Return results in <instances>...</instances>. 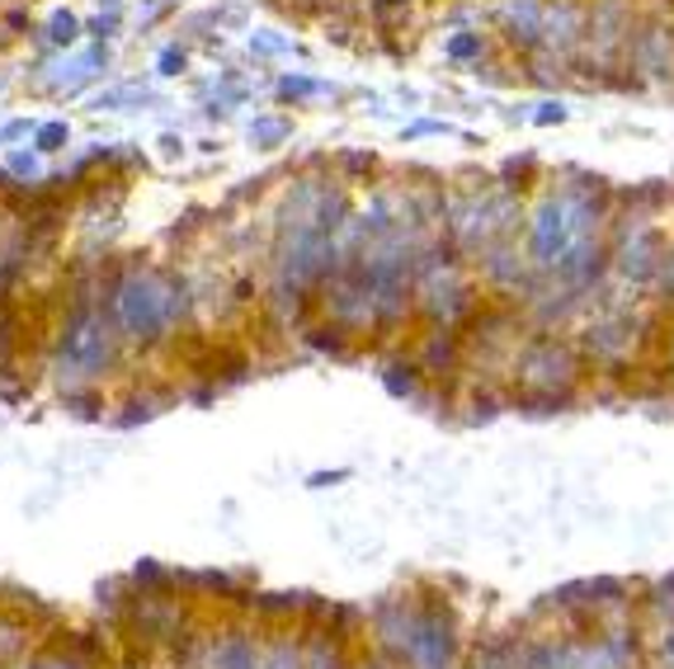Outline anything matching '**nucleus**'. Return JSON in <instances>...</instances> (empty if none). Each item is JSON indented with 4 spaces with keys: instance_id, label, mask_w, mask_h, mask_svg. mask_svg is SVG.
Segmentation results:
<instances>
[{
    "instance_id": "obj_28",
    "label": "nucleus",
    "mask_w": 674,
    "mask_h": 669,
    "mask_svg": "<svg viewBox=\"0 0 674 669\" xmlns=\"http://www.w3.org/2000/svg\"><path fill=\"white\" fill-rule=\"evenodd\" d=\"M39 123L33 118H10V123H0V147H10V142H20V137H29Z\"/></svg>"
},
{
    "instance_id": "obj_14",
    "label": "nucleus",
    "mask_w": 674,
    "mask_h": 669,
    "mask_svg": "<svg viewBox=\"0 0 674 669\" xmlns=\"http://www.w3.org/2000/svg\"><path fill=\"white\" fill-rule=\"evenodd\" d=\"M330 170H335V180L349 184V189H372V184H382L378 174H382V161L372 151H335L330 156Z\"/></svg>"
},
{
    "instance_id": "obj_18",
    "label": "nucleus",
    "mask_w": 674,
    "mask_h": 669,
    "mask_svg": "<svg viewBox=\"0 0 674 669\" xmlns=\"http://www.w3.org/2000/svg\"><path fill=\"white\" fill-rule=\"evenodd\" d=\"M486 52H491V39L486 33H476V29H457V33L443 39V57L457 62V66H482Z\"/></svg>"
},
{
    "instance_id": "obj_21",
    "label": "nucleus",
    "mask_w": 674,
    "mask_h": 669,
    "mask_svg": "<svg viewBox=\"0 0 674 669\" xmlns=\"http://www.w3.org/2000/svg\"><path fill=\"white\" fill-rule=\"evenodd\" d=\"M274 95H278L283 104H307V99H316V95H330V85L312 81V76H303V72H293V76H278Z\"/></svg>"
},
{
    "instance_id": "obj_1",
    "label": "nucleus",
    "mask_w": 674,
    "mask_h": 669,
    "mask_svg": "<svg viewBox=\"0 0 674 669\" xmlns=\"http://www.w3.org/2000/svg\"><path fill=\"white\" fill-rule=\"evenodd\" d=\"M104 302H109L133 354H170L175 340L199 326V297H193L189 274L141 255H109Z\"/></svg>"
},
{
    "instance_id": "obj_22",
    "label": "nucleus",
    "mask_w": 674,
    "mask_h": 669,
    "mask_svg": "<svg viewBox=\"0 0 674 669\" xmlns=\"http://www.w3.org/2000/svg\"><path fill=\"white\" fill-rule=\"evenodd\" d=\"M71 147V123L66 118H48L33 128V151L39 156H62Z\"/></svg>"
},
{
    "instance_id": "obj_17",
    "label": "nucleus",
    "mask_w": 674,
    "mask_h": 669,
    "mask_svg": "<svg viewBox=\"0 0 674 669\" xmlns=\"http://www.w3.org/2000/svg\"><path fill=\"white\" fill-rule=\"evenodd\" d=\"M57 406L71 415V420H109V396H104V386H76V392H57Z\"/></svg>"
},
{
    "instance_id": "obj_7",
    "label": "nucleus",
    "mask_w": 674,
    "mask_h": 669,
    "mask_svg": "<svg viewBox=\"0 0 674 669\" xmlns=\"http://www.w3.org/2000/svg\"><path fill=\"white\" fill-rule=\"evenodd\" d=\"M109 62H114L109 43L76 47L71 57L62 52L57 66H43V72H39V91H43V95H81L85 85H95L104 72H109Z\"/></svg>"
},
{
    "instance_id": "obj_2",
    "label": "nucleus",
    "mask_w": 674,
    "mask_h": 669,
    "mask_svg": "<svg viewBox=\"0 0 674 669\" xmlns=\"http://www.w3.org/2000/svg\"><path fill=\"white\" fill-rule=\"evenodd\" d=\"M133 349L123 340L109 302H62V316L52 321L48 354H43V378L57 392H76V386H104L128 368Z\"/></svg>"
},
{
    "instance_id": "obj_6",
    "label": "nucleus",
    "mask_w": 674,
    "mask_h": 669,
    "mask_svg": "<svg viewBox=\"0 0 674 669\" xmlns=\"http://www.w3.org/2000/svg\"><path fill=\"white\" fill-rule=\"evenodd\" d=\"M411 354L420 363L424 382H467V340L449 326H420Z\"/></svg>"
},
{
    "instance_id": "obj_33",
    "label": "nucleus",
    "mask_w": 674,
    "mask_h": 669,
    "mask_svg": "<svg viewBox=\"0 0 674 669\" xmlns=\"http://www.w3.org/2000/svg\"><path fill=\"white\" fill-rule=\"evenodd\" d=\"M199 151H203V156H218V151H222V142H218V137H203Z\"/></svg>"
},
{
    "instance_id": "obj_8",
    "label": "nucleus",
    "mask_w": 674,
    "mask_h": 669,
    "mask_svg": "<svg viewBox=\"0 0 674 669\" xmlns=\"http://www.w3.org/2000/svg\"><path fill=\"white\" fill-rule=\"evenodd\" d=\"M543 14H547V0H495L491 20L509 52L534 57V52H543Z\"/></svg>"
},
{
    "instance_id": "obj_12",
    "label": "nucleus",
    "mask_w": 674,
    "mask_h": 669,
    "mask_svg": "<svg viewBox=\"0 0 674 669\" xmlns=\"http://www.w3.org/2000/svg\"><path fill=\"white\" fill-rule=\"evenodd\" d=\"M81 39H85V20L81 14H71L66 6H57L48 14V20L39 24V33H33V47H43V52H76L81 47Z\"/></svg>"
},
{
    "instance_id": "obj_20",
    "label": "nucleus",
    "mask_w": 674,
    "mask_h": 669,
    "mask_svg": "<svg viewBox=\"0 0 674 669\" xmlns=\"http://www.w3.org/2000/svg\"><path fill=\"white\" fill-rule=\"evenodd\" d=\"M33 33H39V24H33L29 0L0 6V47H6V43H20V39H33Z\"/></svg>"
},
{
    "instance_id": "obj_13",
    "label": "nucleus",
    "mask_w": 674,
    "mask_h": 669,
    "mask_svg": "<svg viewBox=\"0 0 674 669\" xmlns=\"http://www.w3.org/2000/svg\"><path fill=\"white\" fill-rule=\"evenodd\" d=\"M33 646H39V631H33V627L20 618V613L0 608V669L20 665Z\"/></svg>"
},
{
    "instance_id": "obj_26",
    "label": "nucleus",
    "mask_w": 674,
    "mask_h": 669,
    "mask_svg": "<svg viewBox=\"0 0 674 669\" xmlns=\"http://www.w3.org/2000/svg\"><path fill=\"white\" fill-rule=\"evenodd\" d=\"M185 72H189V47H180V43L161 47V57H156V76L175 81V76H185Z\"/></svg>"
},
{
    "instance_id": "obj_25",
    "label": "nucleus",
    "mask_w": 674,
    "mask_h": 669,
    "mask_svg": "<svg viewBox=\"0 0 674 669\" xmlns=\"http://www.w3.org/2000/svg\"><path fill=\"white\" fill-rule=\"evenodd\" d=\"M170 575L175 571H166L161 561H151V556H141L137 566L128 571V580H133V590H170Z\"/></svg>"
},
{
    "instance_id": "obj_29",
    "label": "nucleus",
    "mask_w": 674,
    "mask_h": 669,
    "mask_svg": "<svg viewBox=\"0 0 674 669\" xmlns=\"http://www.w3.org/2000/svg\"><path fill=\"white\" fill-rule=\"evenodd\" d=\"M156 147H161V161H185V151H189V142L180 132H161L156 137Z\"/></svg>"
},
{
    "instance_id": "obj_9",
    "label": "nucleus",
    "mask_w": 674,
    "mask_h": 669,
    "mask_svg": "<svg viewBox=\"0 0 674 669\" xmlns=\"http://www.w3.org/2000/svg\"><path fill=\"white\" fill-rule=\"evenodd\" d=\"M378 378H382V392L387 396H397V401H411L415 406V396L424 392V373H420V363H415V354L411 349H392V354H382V363H378Z\"/></svg>"
},
{
    "instance_id": "obj_10",
    "label": "nucleus",
    "mask_w": 674,
    "mask_h": 669,
    "mask_svg": "<svg viewBox=\"0 0 674 669\" xmlns=\"http://www.w3.org/2000/svg\"><path fill=\"white\" fill-rule=\"evenodd\" d=\"M260 669H307L303 623L297 627H260Z\"/></svg>"
},
{
    "instance_id": "obj_15",
    "label": "nucleus",
    "mask_w": 674,
    "mask_h": 669,
    "mask_svg": "<svg viewBox=\"0 0 674 669\" xmlns=\"http://www.w3.org/2000/svg\"><path fill=\"white\" fill-rule=\"evenodd\" d=\"M147 104H161V95L147 85H109V91L91 95V114H137Z\"/></svg>"
},
{
    "instance_id": "obj_23",
    "label": "nucleus",
    "mask_w": 674,
    "mask_h": 669,
    "mask_svg": "<svg viewBox=\"0 0 674 669\" xmlns=\"http://www.w3.org/2000/svg\"><path fill=\"white\" fill-rule=\"evenodd\" d=\"M118 29H123V0H104V10L85 20V39H95V43H114V39H118Z\"/></svg>"
},
{
    "instance_id": "obj_5",
    "label": "nucleus",
    "mask_w": 674,
    "mask_h": 669,
    "mask_svg": "<svg viewBox=\"0 0 674 669\" xmlns=\"http://www.w3.org/2000/svg\"><path fill=\"white\" fill-rule=\"evenodd\" d=\"M199 669H260V627L222 613L218 623H208Z\"/></svg>"
},
{
    "instance_id": "obj_27",
    "label": "nucleus",
    "mask_w": 674,
    "mask_h": 669,
    "mask_svg": "<svg viewBox=\"0 0 674 669\" xmlns=\"http://www.w3.org/2000/svg\"><path fill=\"white\" fill-rule=\"evenodd\" d=\"M251 52H260V57H283V52H297V57H303V47H293L288 39H274V33H255Z\"/></svg>"
},
{
    "instance_id": "obj_31",
    "label": "nucleus",
    "mask_w": 674,
    "mask_h": 669,
    "mask_svg": "<svg viewBox=\"0 0 674 669\" xmlns=\"http://www.w3.org/2000/svg\"><path fill=\"white\" fill-rule=\"evenodd\" d=\"M434 132H449V128H443V123H434V118H424V123H411V128H406L401 137H406V142H415V137H434Z\"/></svg>"
},
{
    "instance_id": "obj_4",
    "label": "nucleus",
    "mask_w": 674,
    "mask_h": 669,
    "mask_svg": "<svg viewBox=\"0 0 674 669\" xmlns=\"http://www.w3.org/2000/svg\"><path fill=\"white\" fill-rule=\"evenodd\" d=\"M401 669H463V623L443 585L420 580V631Z\"/></svg>"
},
{
    "instance_id": "obj_11",
    "label": "nucleus",
    "mask_w": 674,
    "mask_h": 669,
    "mask_svg": "<svg viewBox=\"0 0 674 669\" xmlns=\"http://www.w3.org/2000/svg\"><path fill=\"white\" fill-rule=\"evenodd\" d=\"M303 650H307V669H354V656H359L330 627H307V623H303Z\"/></svg>"
},
{
    "instance_id": "obj_24",
    "label": "nucleus",
    "mask_w": 674,
    "mask_h": 669,
    "mask_svg": "<svg viewBox=\"0 0 674 669\" xmlns=\"http://www.w3.org/2000/svg\"><path fill=\"white\" fill-rule=\"evenodd\" d=\"M6 170H10L20 184H43V156L29 151V147H14V151L6 156Z\"/></svg>"
},
{
    "instance_id": "obj_32",
    "label": "nucleus",
    "mask_w": 674,
    "mask_h": 669,
    "mask_svg": "<svg viewBox=\"0 0 674 669\" xmlns=\"http://www.w3.org/2000/svg\"><path fill=\"white\" fill-rule=\"evenodd\" d=\"M566 118V109H561V104L557 99H547V104H538V114H534V123H543V128H547V123H561Z\"/></svg>"
},
{
    "instance_id": "obj_34",
    "label": "nucleus",
    "mask_w": 674,
    "mask_h": 669,
    "mask_svg": "<svg viewBox=\"0 0 674 669\" xmlns=\"http://www.w3.org/2000/svg\"><path fill=\"white\" fill-rule=\"evenodd\" d=\"M0 598H6V580H0Z\"/></svg>"
},
{
    "instance_id": "obj_3",
    "label": "nucleus",
    "mask_w": 674,
    "mask_h": 669,
    "mask_svg": "<svg viewBox=\"0 0 674 669\" xmlns=\"http://www.w3.org/2000/svg\"><path fill=\"white\" fill-rule=\"evenodd\" d=\"M590 382L580 344L566 330H528L509 368V406L528 415L566 411Z\"/></svg>"
},
{
    "instance_id": "obj_30",
    "label": "nucleus",
    "mask_w": 674,
    "mask_h": 669,
    "mask_svg": "<svg viewBox=\"0 0 674 669\" xmlns=\"http://www.w3.org/2000/svg\"><path fill=\"white\" fill-rule=\"evenodd\" d=\"M354 471L349 467H335V471H312L307 477V490H330V486H340V481H349Z\"/></svg>"
},
{
    "instance_id": "obj_19",
    "label": "nucleus",
    "mask_w": 674,
    "mask_h": 669,
    "mask_svg": "<svg viewBox=\"0 0 674 669\" xmlns=\"http://www.w3.org/2000/svg\"><path fill=\"white\" fill-rule=\"evenodd\" d=\"M288 137H293V118H283V114H260L251 123V147L255 151H278Z\"/></svg>"
},
{
    "instance_id": "obj_16",
    "label": "nucleus",
    "mask_w": 674,
    "mask_h": 669,
    "mask_svg": "<svg viewBox=\"0 0 674 669\" xmlns=\"http://www.w3.org/2000/svg\"><path fill=\"white\" fill-rule=\"evenodd\" d=\"M297 344H303L307 354H322V359H349L354 354V340L340 326H330V321H312Z\"/></svg>"
}]
</instances>
